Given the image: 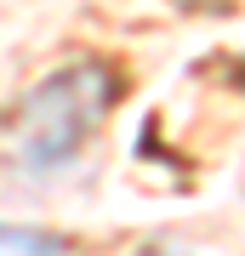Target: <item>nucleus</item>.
<instances>
[{"label":"nucleus","mask_w":245,"mask_h":256,"mask_svg":"<svg viewBox=\"0 0 245 256\" xmlns=\"http://www.w3.org/2000/svg\"><path fill=\"white\" fill-rule=\"evenodd\" d=\"M137 256H194V250H182V245H171V239H154V245H143Z\"/></svg>","instance_id":"obj_3"},{"label":"nucleus","mask_w":245,"mask_h":256,"mask_svg":"<svg viewBox=\"0 0 245 256\" xmlns=\"http://www.w3.org/2000/svg\"><path fill=\"white\" fill-rule=\"evenodd\" d=\"M114 102H120V74L109 63H97V57L46 74L12 114V154H18V165L29 176H52L63 165H74Z\"/></svg>","instance_id":"obj_1"},{"label":"nucleus","mask_w":245,"mask_h":256,"mask_svg":"<svg viewBox=\"0 0 245 256\" xmlns=\"http://www.w3.org/2000/svg\"><path fill=\"white\" fill-rule=\"evenodd\" d=\"M177 6H200V12H217V6H228V0H177Z\"/></svg>","instance_id":"obj_4"},{"label":"nucleus","mask_w":245,"mask_h":256,"mask_svg":"<svg viewBox=\"0 0 245 256\" xmlns=\"http://www.w3.org/2000/svg\"><path fill=\"white\" fill-rule=\"evenodd\" d=\"M0 256H63V245L40 228H6L0 222Z\"/></svg>","instance_id":"obj_2"}]
</instances>
